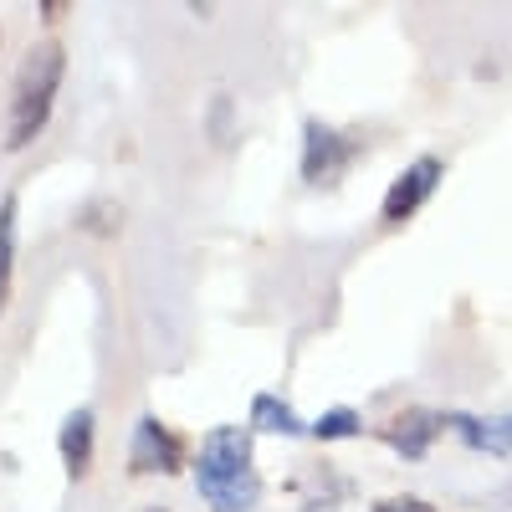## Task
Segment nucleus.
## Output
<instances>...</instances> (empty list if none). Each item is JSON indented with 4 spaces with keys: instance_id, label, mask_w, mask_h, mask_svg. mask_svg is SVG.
I'll use <instances>...</instances> for the list:
<instances>
[{
    "instance_id": "nucleus-5",
    "label": "nucleus",
    "mask_w": 512,
    "mask_h": 512,
    "mask_svg": "<svg viewBox=\"0 0 512 512\" xmlns=\"http://www.w3.org/2000/svg\"><path fill=\"white\" fill-rule=\"evenodd\" d=\"M441 431H451V415L410 405V410H400L395 420H384V425H379V441H384V446H395L400 456H425Z\"/></svg>"
},
{
    "instance_id": "nucleus-2",
    "label": "nucleus",
    "mask_w": 512,
    "mask_h": 512,
    "mask_svg": "<svg viewBox=\"0 0 512 512\" xmlns=\"http://www.w3.org/2000/svg\"><path fill=\"white\" fill-rule=\"evenodd\" d=\"M67 72V52L62 41H36L26 52L21 72H16V93H11V128H6V149H26L52 118L57 88Z\"/></svg>"
},
{
    "instance_id": "nucleus-13",
    "label": "nucleus",
    "mask_w": 512,
    "mask_h": 512,
    "mask_svg": "<svg viewBox=\"0 0 512 512\" xmlns=\"http://www.w3.org/2000/svg\"><path fill=\"white\" fill-rule=\"evenodd\" d=\"M369 512H436L425 497H384V502H374Z\"/></svg>"
},
{
    "instance_id": "nucleus-3",
    "label": "nucleus",
    "mask_w": 512,
    "mask_h": 512,
    "mask_svg": "<svg viewBox=\"0 0 512 512\" xmlns=\"http://www.w3.org/2000/svg\"><path fill=\"white\" fill-rule=\"evenodd\" d=\"M180 461H185L180 436L169 431L164 420L144 415V420L134 425V451H128V466H134V477H175V472H180Z\"/></svg>"
},
{
    "instance_id": "nucleus-1",
    "label": "nucleus",
    "mask_w": 512,
    "mask_h": 512,
    "mask_svg": "<svg viewBox=\"0 0 512 512\" xmlns=\"http://www.w3.org/2000/svg\"><path fill=\"white\" fill-rule=\"evenodd\" d=\"M195 482L210 512H251L262 497V482L251 472V431L241 425H216L200 446Z\"/></svg>"
},
{
    "instance_id": "nucleus-4",
    "label": "nucleus",
    "mask_w": 512,
    "mask_h": 512,
    "mask_svg": "<svg viewBox=\"0 0 512 512\" xmlns=\"http://www.w3.org/2000/svg\"><path fill=\"white\" fill-rule=\"evenodd\" d=\"M441 175H446V169H441V159H436V154H420L410 169H400L395 185H390V195H384V210H379L384 226H400V221H410L415 210L436 195Z\"/></svg>"
},
{
    "instance_id": "nucleus-11",
    "label": "nucleus",
    "mask_w": 512,
    "mask_h": 512,
    "mask_svg": "<svg viewBox=\"0 0 512 512\" xmlns=\"http://www.w3.org/2000/svg\"><path fill=\"white\" fill-rule=\"evenodd\" d=\"M364 425H359V410H349V405H338V410H328L308 436H318V441H349V436H359Z\"/></svg>"
},
{
    "instance_id": "nucleus-8",
    "label": "nucleus",
    "mask_w": 512,
    "mask_h": 512,
    "mask_svg": "<svg viewBox=\"0 0 512 512\" xmlns=\"http://www.w3.org/2000/svg\"><path fill=\"white\" fill-rule=\"evenodd\" d=\"M451 431L466 441V446H477V451H492V456H507L512 451V415H451Z\"/></svg>"
},
{
    "instance_id": "nucleus-12",
    "label": "nucleus",
    "mask_w": 512,
    "mask_h": 512,
    "mask_svg": "<svg viewBox=\"0 0 512 512\" xmlns=\"http://www.w3.org/2000/svg\"><path fill=\"white\" fill-rule=\"evenodd\" d=\"M77 226L88 231V236H113V231L123 226V210H118L113 200H93V205L77 216Z\"/></svg>"
},
{
    "instance_id": "nucleus-6",
    "label": "nucleus",
    "mask_w": 512,
    "mask_h": 512,
    "mask_svg": "<svg viewBox=\"0 0 512 512\" xmlns=\"http://www.w3.org/2000/svg\"><path fill=\"white\" fill-rule=\"evenodd\" d=\"M308 149H303V180H333L338 169L349 164V154H354V144L338 134V128H328V123H318V118H308Z\"/></svg>"
},
{
    "instance_id": "nucleus-9",
    "label": "nucleus",
    "mask_w": 512,
    "mask_h": 512,
    "mask_svg": "<svg viewBox=\"0 0 512 512\" xmlns=\"http://www.w3.org/2000/svg\"><path fill=\"white\" fill-rule=\"evenodd\" d=\"M251 425H256V431H272V436H308L313 431V425H303L297 410L282 405L277 395H256L251 400Z\"/></svg>"
},
{
    "instance_id": "nucleus-7",
    "label": "nucleus",
    "mask_w": 512,
    "mask_h": 512,
    "mask_svg": "<svg viewBox=\"0 0 512 512\" xmlns=\"http://www.w3.org/2000/svg\"><path fill=\"white\" fill-rule=\"evenodd\" d=\"M57 446H62V466H67V477H72V482L88 477V466H93V410H88V405L72 410V415L62 420Z\"/></svg>"
},
{
    "instance_id": "nucleus-10",
    "label": "nucleus",
    "mask_w": 512,
    "mask_h": 512,
    "mask_svg": "<svg viewBox=\"0 0 512 512\" xmlns=\"http://www.w3.org/2000/svg\"><path fill=\"white\" fill-rule=\"evenodd\" d=\"M11 267H16V195L0 200V313L11 297Z\"/></svg>"
},
{
    "instance_id": "nucleus-14",
    "label": "nucleus",
    "mask_w": 512,
    "mask_h": 512,
    "mask_svg": "<svg viewBox=\"0 0 512 512\" xmlns=\"http://www.w3.org/2000/svg\"><path fill=\"white\" fill-rule=\"evenodd\" d=\"M41 16L57 21V16H67V6H62V0H47V6H41Z\"/></svg>"
}]
</instances>
